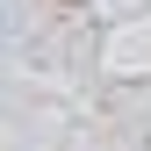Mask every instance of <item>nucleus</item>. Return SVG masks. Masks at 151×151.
Wrapping results in <instances>:
<instances>
[{
    "label": "nucleus",
    "mask_w": 151,
    "mask_h": 151,
    "mask_svg": "<svg viewBox=\"0 0 151 151\" xmlns=\"http://www.w3.org/2000/svg\"><path fill=\"white\" fill-rule=\"evenodd\" d=\"M65 7H79V0H65Z\"/></svg>",
    "instance_id": "1"
}]
</instances>
